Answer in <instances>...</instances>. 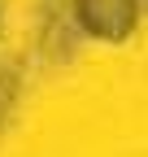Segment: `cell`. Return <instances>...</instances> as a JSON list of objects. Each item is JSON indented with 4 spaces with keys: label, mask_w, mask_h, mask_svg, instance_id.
<instances>
[{
    "label": "cell",
    "mask_w": 148,
    "mask_h": 157,
    "mask_svg": "<svg viewBox=\"0 0 148 157\" xmlns=\"http://www.w3.org/2000/svg\"><path fill=\"white\" fill-rule=\"evenodd\" d=\"M135 0H74V17L83 22V31H91L96 39L118 44L135 31Z\"/></svg>",
    "instance_id": "6da1fadb"
},
{
    "label": "cell",
    "mask_w": 148,
    "mask_h": 157,
    "mask_svg": "<svg viewBox=\"0 0 148 157\" xmlns=\"http://www.w3.org/2000/svg\"><path fill=\"white\" fill-rule=\"evenodd\" d=\"M13 70L9 66H0V122H5V118H9V109H13Z\"/></svg>",
    "instance_id": "7a4b0ae2"
}]
</instances>
